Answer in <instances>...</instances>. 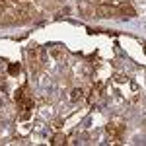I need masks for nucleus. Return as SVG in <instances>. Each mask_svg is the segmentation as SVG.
Masks as SVG:
<instances>
[{
    "label": "nucleus",
    "instance_id": "nucleus-1",
    "mask_svg": "<svg viewBox=\"0 0 146 146\" xmlns=\"http://www.w3.org/2000/svg\"><path fill=\"white\" fill-rule=\"evenodd\" d=\"M53 142H55V144H58V142H64V136H55V140H53Z\"/></svg>",
    "mask_w": 146,
    "mask_h": 146
}]
</instances>
